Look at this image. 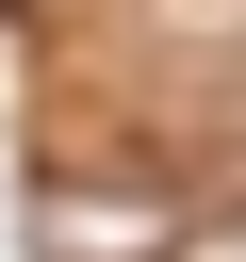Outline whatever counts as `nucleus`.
<instances>
[{
  "mask_svg": "<svg viewBox=\"0 0 246 262\" xmlns=\"http://www.w3.org/2000/svg\"><path fill=\"white\" fill-rule=\"evenodd\" d=\"M180 229H197V213H180L164 180H131V196H115V180H33V262H164Z\"/></svg>",
  "mask_w": 246,
  "mask_h": 262,
  "instance_id": "1",
  "label": "nucleus"
},
{
  "mask_svg": "<svg viewBox=\"0 0 246 262\" xmlns=\"http://www.w3.org/2000/svg\"><path fill=\"white\" fill-rule=\"evenodd\" d=\"M164 262H246V213H213V229H180Z\"/></svg>",
  "mask_w": 246,
  "mask_h": 262,
  "instance_id": "2",
  "label": "nucleus"
}]
</instances>
